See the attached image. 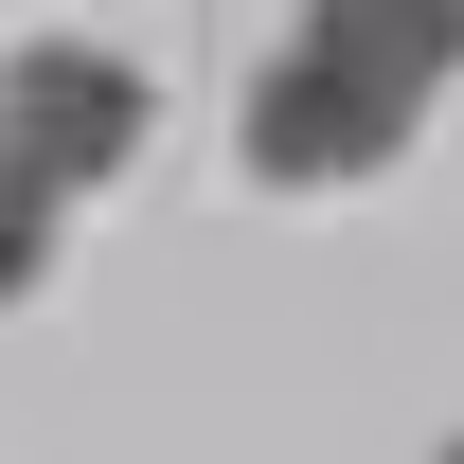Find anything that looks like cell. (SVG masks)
Returning a JSON list of instances; mask_svg holds the SVG:
<instances>
[{"label": "cell", "instance_id": "6da1fadb", "mask_svg": "<svg viewBox=\"0 0 464 464\" xmlns=\"http://www.w3.org/2000/svg\"><path fill=\"white\" fill-rule=\"evenodd\" d=\"M447 72H464V0H304L286 54L250 72V179H286V197L375 179Z\"/></svg>", "mask_w": 464, "mask_h": 464}, {"label": "cell", "instance_id": "7a4b0ae2", "mask_svg": "<svg viewBox=\"0 0 464 464\" xmlns=\"http://www.w3.org/2000/svg\"><path fill=\"white\" fill-rule=\"evenodd\" d=\"M0 125H18V161L54 179V197H90V179L143 143V72L90 54V36H36V54L0 72Z\"/></svg>", "mask_w": 464, "mask_h": 464}, {"label": "cell", "instance_id": "3957f363", "mask_svg": "<svg viewBox=\"0 0 464 464\" xmlns=\"http://www.w3.org/2000/svg\"><path fill=\"white\" fill-rule=\"evenodd\" d=\"M54 215H72V197H54L36 161H18V125H0V304H18L36 268H54Z\"/></svg>", "mask_w": 464, "mask_h": 464}, {"label": "cell", "instance_id": "277c9868", "mask_svg": "<svg viewBox=\"0 0 464 464\" xmlns=\"http://www.w3.org/2000/svg\"><path fill=\"white\" fill-rule=\"evenodd\" d=\"M447 464H464V447H447Z\"/></svg>", "mask_w": 464, "mask_h": 464}]
</instances>
